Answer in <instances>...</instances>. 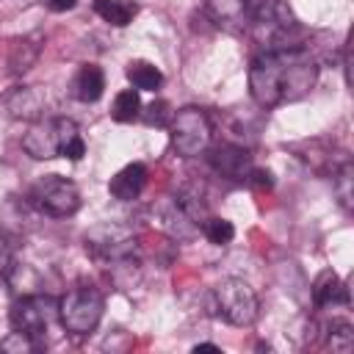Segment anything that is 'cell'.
I'll return each instance as SVG.
<instances>
[{
	"mask_svg": "<svg viewBox=\"0 0 354 354\" xmlns=\"http://www.w3.org/2000/svg\"><path fill=\"white\" fill-rule=\"evenodd\" d=\"M318 61L307 47L263 50L249 66V94L260 108H279L310 94Z\"/></svg>",
	"mask_w": 354,
	"mask_h": 354,
	"instance_id": "6da1fadb",
	"label": "cell"
},
{
	"mask_svg": "<svg viewBox=\"0 0 354 354\" xmlns=\"http://www.w3.org/2000/svg\"><path fill=\"white\" fill-rule=\"evenodd\" d=\"M22 149L36 160H50L58 155L69 160H80L86 155V144H83L77 124L64 116L33 122L28 133L22 136Z\"/></svg>",
	"mask_w": 354,
	"mask_h": 354,
	"instance_id": "7a4b0ae2",
	"label": "cell"
},
{
	"mask_svg": "<svg viewBox=\"0 0 354 354\" xmlns=\"http://www.w3.org/2000/svg\"><path fill=\"white\" fill-rule=\"evenodd\" d=\"M252 36L263 50H285V47H304V28L293 17V11L282 0H266L254 8L252 17Z\"/></svg>",
	"mask_w": 354,
	"mask_h": 354,
	"instance_id": "3957f363",
	"label": "cell"
},
{
	"mask_svg": "<svg viewBox=\"0 0 354 354\" xmlns=\"http://www.w3.org/2000/svg\"><path fill=\"white\" fill-rule=\"evenodd\" d=\"M210 307H213V315H218L221 321L232 324V326H252L257 321V293L252 290L249 282L243 279H224L213 288V296H210Z\"/></svg>",
	"mask_w": 354,
	"mask_h": 354,
	"instance_id": "277c9868",
	"label": "cell"
},
{
	"mask_svg": "<svg viewBox=\"0 0 354 354\" xmlns=\"http://www.w3.org/2000/svg\"><path fill=\"white\" fill-rule=\"evenodd\" d=\"M105 310V299L97 288L83 285L58 299V321L72 335H88L97 329Z\"/></svg>",
	"mask_w": 354,
	"mask_h": 354,
	"instance_id": "5b68a950",
	"label": "cell"
},
{
	"mask_svg": "<svg viewBox=\"0 0 354 354\" xmlns=\"http://www.w3.org/2000/svg\"><path fill=\"white\" fill-rule=\"evenodd\" d=\"M169 136L171 149L180 158H196L207 149L213 138V124L202 108H180L169 122Z\"/></svg>",
	"mask_w": 354,
	"mask_h": 354,
	"instance_id": "8992f818",
	"label": "cell"
},
{
	"mask_svg": "<svg viewBox=\"0 0 354 354\" xmlns=\"http://www.w3.org/2000/svg\"><path fill=\"white\" fill-rule=\"evenodd\" d=\"M86 252L94 260L105 263L108 268L111 266H122V263L133 260V254H136V235L127 227L108 221V224L94 227L86 235Z\"/></svg>",
	"mask_w": 354,
	"mask_h": 354,
	"instance_id": "52a82bcc",
	"label": "cell"
},
{
	"mask_svg": "<svg viewBox=\"0 0 354 354\" xmlns=\"http://www.w3.org/2000/svg\"><path fill=\"white\" fill-rule=\"evenodd\" d=\"M30 202L41 213L55 216V218H64V216L77 213V207H80V191H77V185L72 180L58 177V174H47V177H41L30 188Z\"/></svg>",
	"mask_w": 354,
	"mask_h": 354,
	"instance_id": "ba28073f",
	"label": "cell"
},
{
	"mask_svg": "<svg viewBox=\"0 0 354 354\" xmlns=\"http://www.w3.org/2000/svg\"><path fill=\"white\" fill-rule=\"evenodd\" d=\"M58 315V301L50 296H39V293H25L11 304L8 321L11 329L25 332L30 337H39L47 332L50 321Z\"/></svg>",
	"mask_w": 354,
	"mask_h": 354,
	"instance_id": "9c48e42d",
	"label": "cell"
},
{
	"mask_svg": "<svg viewBox=\"0 0 354 354\" xmlns=\"http://www.w3.org/2000/svg\"><path fill=\"white\" fill-rule=\"evenodd\" d=\"M158 221H160V227L171 235V238H177V241H191L196 232H199V224L180 207V202L174 199V196H166L160 205H158Z\"/></svg>",
	"mask_w": 354,
	"mask_h": 354,
	"instance_id": "30bf717a",
	"label": "cell"
},
{
	"mask_svg": "<svg viewBox=\"0 0 354 354\" xmlns=\"http://www.w3.org/2000/svg\"><path fill=\"white\" fill-rule=\"evenodd\" d=\"M210 166L221 177H230V180H241L243 183L249 177V171H252V158L241 147H218L210 155Z\"/></svg>",
	"mask_w": 354,
	"mask_h": 354,
	"instance_id": "8fae6325",
	"label": "cell"
},
{
	"mask_svg": "<svg viewBox=\"0 0 354 354\" xmlns=\"http://www.w3.org/2000/svg\"><path fill=\"white\" fill-rule=\"evenodd\" d=\"M144 185H147V169H144V163H127L124 169H119L111 177L108 191H111L113 199L130 202V199H136L144 191Z\"/></svg>",
	"mask_w": 354,
	"mask_h": 354,
	"instance_id": "7c38bea8",
	"label": "cell"
},
{
	"mask_svg": "<svg viewBox=\"0 0 354 354\" xmlns=\"http://www.w3.org/2000/svg\"><path fill=\"white\" fill-rule=\"evenodd\" d=\"M313 301L318 307H337L348 304V285L335 274V271H321L313 282Z\"/></svg>",
	"mask_w": 354,
	"mask_h": 354,
	"instance_id": "4fadbf2b",
	"label": "cell"
},
{
	"mask_svg": "<svg viewBox=\"0 0 354 354\" xmlns=\"http://www.w3.org/2000/svg\"><path fill=\"white\" fill-rule=\"evenodd\" d=\"M102 88H105V75L97 64H83L72 80V94L80 100V102H97L102 97Z\"/></svg>",
	"mask_w": 354,
	"mask_h": 354,
	"instance_id": "5bb4252c",
	"label": "cell"
},
{
	"mask_svg": "<svg viewBox=\"0 0 354 354\" xmlns=\"http://www.w3.org/2000/svg\"><path fill=\"white\" fill-rule=\"evenodd\" d=\"M205 6H207L210 19L218 25H227V28L241 25L246 11H249L246 0H205Z\"/></svg>",
	"mask_w": 354,
	"mask_h": 354,
	"instance_id": "9a60e30c",
	"label": "cell"
},
{
	"mask_svg": "<svg viewBox=\"0 0 354 354\" xmlns=\"http://www.w3.org/2000/svg\"><path fill=\"white\" fill-rule=\"evenodd\" d=\"M39 50H41V36H39V33L14 41V47H11V58H8L11 72H28V69L33 66V61L39 58Z\"/></svg>",
	"mask_w": 354,
	"mask_h": 354,
	"instance_id": "2e32d148",
	"label": "cell"
},
{
	"mask_svg": "<svg viewBox=\"0 0 354 354\" xmlns=\"http://www.w3.org/2000/svg\"><path fill=\"white\" fill-rule=\"evenodd\" d=\"M127 80L138 91H155L163 83V72L149 61H133V64H127Z\"/></svg>",
	"mask_w": 354,
	"mask_h": 354,
	"instance_id": "e0dca14e",
	"label": "cell"
},
{
	"mask_svg": "<svg viewBox=\"0 0 354 354\" xmlns=\"http://www.w3.org/2000/svg\"><path fill=\"white\" fill-rule=\"evenodd\" d=\"M94 11H97L105 22H111V25H116V28H124V25L136 17L138 6L130 3V0H94Z\"/></svg>",
	"mask_w": 354,
	"mask_h": 354,
	"instance_id": "ac0fdd59",
	"label": "cell"
},
{
	"mask_svg": "<svg viewBox=\"0 0 354 354\" xmlns=\"http://www.w3.org/2000/svg\"><path fill=\"white\" fill-rule=\"evenodd\" d=\"M111 116L116 122H133L141 116V97H138V88H124L116 94L113 100V108H111Z\"/></svg>",
	"mask_w": 354,
	"mask_h": 354,
	"instance_id": "d6986e66",
	"label": "cell"
},
{
	"mask_svg": "<svg viewBox=\"0 0 354 354\" xmlns=\"http://www.w3.org/2000/svg\"><path fill=\"white\" fill-rule=\"evenodd\" d=\"M326 346L337 354H348L354 348V326L348 321H332L326 326Z\"/></svg>",
	"mask_w": 354,
	"mask_h": 354,
	"instance_id": "ffe728a7",
	"label": "cell"
},
{
	"mask_svg": "<svg viewBox=\"0 0 354 354\" xmlns=\"http://www.w3.org/2000/svg\"><path fill=\"white\" fill-rule=\"evenodd\" d=\"M202 235L210 241V243H216V246H227L232 238H235V227H232V221H227V218H218V216H207L205 221H202Z\"/></svg>",
	"mask_w": 354,
	"mask_h": 354,
	"instance_id": "44dd1931",
	"label": "cell"
},
{
	"mask_svg": "<svg viewBox=\"0 0 354 354\" xmlns=\"http://www.w3.org/2000/svg\"><path fill=\"white\" fill-rule=\"evenodd\" d=\"M351 183H354V169H351V163H343V166L335 171V177H332V188H335V194H337V202H340L346 210H351V199H354Z\"/></svg>",
	"mask_w": 354,
	"mask_h": 354,
	"instance_id": "7402d4cb",
	"label": "cell"
},
{
	"mask_svg": "<svg viewBox=\"0 0 354 354\" xmlns=\"http://www.w3.org/2000/svg\"><path fill=\"white\" fill-rule=\"evenodd\" d=\"M8 111L11 116H33L39 111V97L30 88H17L8 97Z\"/></svg>",
	"mask_w": 354,
	"mask_h": 354,
	"instance_id": "603a6c76",
	"label": "cell"
},
{
	"mask_svg": "<svg viewBox=\"0 0 354 354\" xmlns=\"http://www.w3.org/2000/svg\"><path fill=\"white\" fill-rule=\"evenodd\" d=\"M0 351H6V354H30V351H36V337L14 329L8 337L0 340Z\"/></svg>",
	"mask_w": 354,
	"mask_h": 354,
	"instance_id": "cb8c5ba5",
	"label": "cell"
},
{
	"mask_svg": "<svg viewBox=\"0 0 354 354\" xmlns=\"http://www.w3.org/2000/svg\"><path fill=\"white\" fill-rule=\"evenodd\" d=\"M171 116H174V111H169V102H163V100H155L144 111V122L147 124H155V127H169Z\"/></svg>",
	"mask_w": 354,
	"mask_h": 354,
	"instance_id": "d4e9b609",
	"label": "cell"
},
{
	"mask_svg": "<svg viewBox=\"0 0 354 354\" xmlns=\"http://www.w3.org/2000/svg\"><path fill=\"white\" fill-rule=\"evenodd\" d=\"M246 183H252L254 188H271V185H274L271 171H268V169H254V166H252V171H249V177H246Z\"/></svg>",
	"mask_w": 354,
	"mask_h": 354,
	"instance_id": "484cf974",
	"label": "cell"
},
{
	"mask_svg": "<svg viewBox=\"0 0 354 354\" xmlns=\"http://www.w3.org/2000/svg\"><path fill=\"white\" fill-rule=\"evenodd\" d=\"M11 268V246L0 238V274H6Z\"/></svg>",
	"mask_w": 354,
	"mask_h": 354,
	"instance_id": "4316f807",
	"label": "cell"
},
{
	"mask_svg": "<svg viewBox=\"0 0 354 354\" xmlns=\"http://www.w3.org/2000/svg\"><path fill=\"white\" fill-rule=\"evenodd\" d=\"M75 3H77V0H47V6H50L53 11H69V8H75Z\"/></svg>",
	"mask_w": 354,
	"mask_h": 354,
	"instance_id": "83f0119b",
	"label": "cell"
},
{
	"mask_svg": "<svg viewBox=\"0 0 354 354\" xmlns=\"http://www.w3.org/2000/svg\"><path fill=\"white\" fill-rule=\"evenodd\" d=\"M194 351L199 354V351H221V348H218L216 343H196V346H194Z\"/></svg>",
	"mask_w": 354,
	"mask_h": 354,
	"instance_id": "f1b7e54d",
	"label": "cell"
},
{
	"mask_svg": "<svg viewBox=\"0 0 354 354\" xmlns=\"http://www.w3.org/2000/svg\"><path fill=\"white\" fill-rule=\"evenodd\" d=\"M260 3H266V0H246V6H249V8H257Z\"/></svg>",
	"mask_w": 354,
	"mask_h": 354,
	"instance_id": "f546056e",
	"label": "cell"
}]
</instances>
